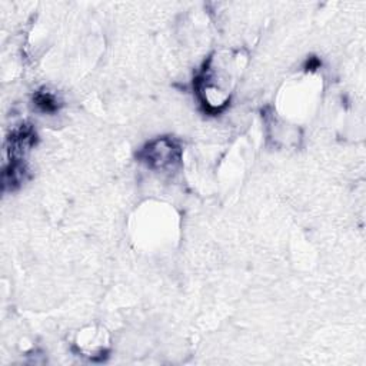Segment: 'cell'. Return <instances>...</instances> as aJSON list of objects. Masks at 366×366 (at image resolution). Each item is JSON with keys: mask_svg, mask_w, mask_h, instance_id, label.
Segmentation results:
<instances>
[{"mask_svg": "<svg viewBox=\"0 0 366 366\" xmlns=\"http://www.w3.org/2000/svg\"><path fill=\"white\" fill-rule=\"evenodd\" d=\"M143 162L159 170L174 167L181 158V149L174 139L159 138L151 142L140 153Z\"/></svg>", "mask_w": 366, "mask_h": 366, "instance_id": "cell-1", "label": "cell"}, {"mask_svg": "<svg viewBox=\"0 0 366 366\" xmlns=\"http://www.w3.org/2000/svg\"><path fill=\"white\" fill-rule=\"evenodd\" d=\"M36 102L46 112H52V110L58 109V99H56V96L52 94V93H49V92H40L36 96Z\"/></svg>", "mask_w": 366, "mask_h": 366, "instance_id": "cell-2", "label": "cell"}]
</instances>
